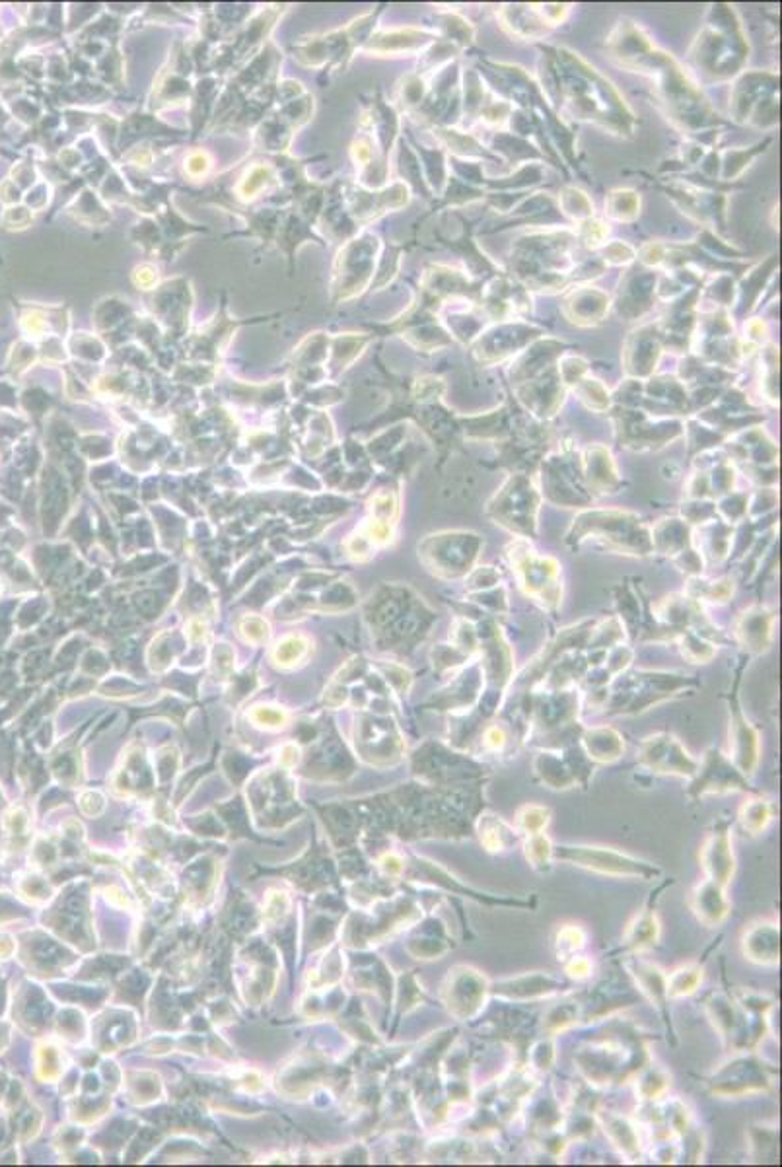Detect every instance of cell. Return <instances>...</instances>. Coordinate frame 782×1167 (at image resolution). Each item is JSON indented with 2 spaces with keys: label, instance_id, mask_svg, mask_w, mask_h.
<instances>
[{
  "label": "cell",
  "instance_id": "2e32d148",
  "mask_svg": "<svg viewBox=\"0 0 782 1167\" xmlns=\"http://www.w3.org/2000/svg\"><path fill=\"white\" fill-rule=\"evenodd\" d=\"M580 481H584L582 463L570 456L549 458L543 463V496L555 504L586 506L592 496L586 495Z\"/></svg>",
  "mask_w": 782,
  "mask_h": 1167
},
{
  "label": "cell",
  "instance_id": "ba28073f",
  "mask_svg": "<svg viewBox=\"0 0 782 1167\" xmlns=\"http://www.w3.org/2000/svg\"><path fill=\"white\" fill-rule=\"evenodd\" d=\"M541 493L524 473H512L487 504V516L518 539L537 537V514Z\"/></svg>",
  "mask_w": 782,
  "mask_h": 1167
},
{
  "label": "cell",
  "instance_id": "bcb514c9",
  "mask_svg": "<svg viewBox=\"0 0 782 1167\" xmlns=\"http://www.w3.org/2000/svg\"><path fill=\"white\" fill-rule=\"evenodd\" d=\"M607 234H609V228L605 222L596 220V218H588V220L580 222V230L576 236L586 248L598 249L604 246Z\"/></svg>",
  "mask_w": 782,
  "mask_h": 1167
},
{
  "label": "cell",
  "instance_id": "9c48e42d",
  "mask_svg": "<svg viewBox=\"0 0 782 1167\" xmlns=\"http://www.w3.org/2000/svg\"><path fill=\"white\" fill-rule=\"evenodd\" d=\"M730 113L738 123L769 129L779 123V76L746 72L738 78Z\"/></svg>",
  "mask_w": 782,
  "mask_h": 1167
},
{
  "label": "cell",
  "instance_id": "e575fe53",
  "mask_svg": "<svg viewBox=\"0 0 782 1167\" xmlns=\"http://www.w3.org/2000/svg\"><path fill=\"white\" fill-rule=\"evenodd\" d=\"M775 815H777L775 802L765 800V798H749L746 804L740 808L738 819H740V825L747 835L755 837V835H761L771 825Z\"/></svg>",
  "mask_w": 782,
  "mask_h": 1167
},
{
  "label": "cell",
  "instance_id": "ffe728a7",
  "mask_svg": "<svg viewBox=\"0 0 782 1167\" xmlns=\"http://www.w3.org/2000/svg\"><path fill=\"white\" fill-rule=\"evenodd\" d=\"M662 351H664V339L660 335L658 323L656 325H642L637 331L631 333V337L627 339L625 351H623L627 374L633 378L650 376L658 366Z\"/></svg>",
  "mask_w": 782,
  "mask_h": 1167
},
{
  "label": "cell",
  "instance_id": "d590c367",
  "mask_svg": "<svg viewBox=\"0 0 782 1167\" xmlns=\"http://www.w3.org/2000/svg\"><path fill=\"white\" fill-rule=\"evenodd\" d=\"M703 981V967L697 963H689L676 969L666 977V991L668 998H683L691 996Z\"/></svg>",
  "mask_w": 782,
  "mask_h": 1167
},
{
  "label": "cell",
  "instance_id": "8d00e7d4",
  "mask_svg": "<svg viewBox=\"0 0 782 1167\" xmlns=\"http://www.w3.org/2000/svg\"><path fill=\"white\" fill-rule=\"evenodd\" d=\"M605 213L617 222H633L640 213V197L631 189H615L605 201Z\"/></svg>",
  "mask_w": 782,
  "mask_h": 1167
},
{
  "label": "cell",
  "instance_id": "7402d4cb",
  "mask_svg": "<svg viewBox=\"0 0 782 1167\" xmlns=\"http://www.w3.org/2000/svg\"><path fill=\"white\" fill-rule=\"evenodd\" d=\"M582 477L590 496L613 495L621 487V477L611 452L602 444H590L582 458Z\"/></svg>",
  "mask_w": 782,
  "mask_h": 1167
},
{
  "label": "cell",
  "instance_id": "f546056e",
  "mask_svg": "<svg viewBox=\"0 0 782 1167\" xmlns=\"http://www.w3.org/2000/svg\"><path fill=\"white\" fill-rule=\"evenodd\" d=\"M637 288L631 283V279L627 277L625 284L621 286V300H619V310L621 316L627 318H637L642 316L646 310H650L652 300H654V290H656V275L650 271H639V283Z\"/></svg>",
  "mask_w": 782,
  "mask_h": 1167
},
{
  "label": "cell",
  "instance_id": "e0dca14e",
  "mask_svg": "<svg viewBox=\"0 0 782 1167\" xmlns=\"http://www.w3.org/2000/svg\"><path fill=\"white\" fill-rule=\"evenodd\" d=\"M516 388V395L518 401L526 407V411H530L534 417L547 421L551 419L559 407L563 405L565 399V384L561 380L559 368L551 366L545 372L537 374L534 378L514 386Z\"/></svg>",
  "mask_w": 782,
  "mask_h": 1167
},
{
  "label": "cell",
  "instance_id": "f907efd6",
  "mask_svg": "<svg viewBox=\"0 0 782 1167\" xmlns=\"http://www.w3.org/2000/svg\"><path fill=\"white\" fill-rule=\"evenodd\" d=\"M635 249L623 242H613L604 248V261L607 265H629L635 261Z\"/></svg>",
  "mask_w": 782,
  "mask_h": 1167
},
{
  "label": "cell",
  "instance_id": "ac0fdd59",
  "mask_svg": "<svg viewBox=\"0 0 782 1167\" xmlns=\"http://www.w3.org/2000/svg\"><path fill=\"white\" fill-rule=\"evenodd\" d=\"M738 681H736L734 691H732L734 695L730 697V755L728 757L738 767V771L747 777V775H753V771L759 763V734L749 724V720L742 710V705L738 701V695H736Z\"/></svg>",
  "mask_w": 782,
  "mask_h": 1167
},
{
  "label": "cell",
  "instance_id": "44dd1931",
  "mask_svg": "<svg viewBox=\"0 0 782 1167\" xmlns=\"http://www.w3.org/2000/svg\"><path fill=\"white\" fill-rule=\"evenodd\" d=\"M701 866L705 870L707 880L722 887L730 884L736 870V858L732 850L730 829L726 823L716 825V829L707 837L701 849Z\"/></svg>",
  "mask_w": 782,
  "mask_h": 1167
},
{
  "label": "cell",
  "instance_id": "52a82bcc",
  "mask_svg": "<svg viewBox=\"0 0 782 1167\" xmlns=\"http://www.w3.org/2000/svg\"><path fill=\"white\" fill-rule=\"evenodd\" d=\"M483 545L473 531H438L419 543V561L440 580H460L475 568Z\"/></svg>",
  "mask_w": 782,
  "mask_h": 1167
},
{
  "label": "cell",
  "instance_id": "f5cc1de1",
  "mask_svg": "<svg viewBox=\"0 0 782 1167\" xmlns=\"http://www.w3.org/2000/svg\"><path fill=\"white\" fill-rule=\"evenodd\" d=\"M565 971L567 975L576 979V981H584L592 975V963L588 957L584 955H572L565 961Z\"/></svg>",
  "mask_w": 782,
  "mask_h": 1167
},
{
  "label": "cell",
  "instance_id": "484cf974",
  "mask_svg": "<svg viewBox=\"0 0 782 1167\" xmlns=\"http://www.w3.org/2000/svg\"><path fill=\"white\" fill-rule=\"evenodd\" d=\"M773 621H775V613L767 611L765 607H759V605L742 613L738 627H736V635H738L740 644L746 648L749 654H761L771 646Z\"/></svg>",
  "mask_w": 782,
  "mask_h": 1167
},
{
  "label": "cell",
  "instance_id": "9f6ffc18",
  "mask_svg": "<svg viewBox=\"0 0 782 1167\" xmlns=\"http://www.w3.org/2000/svg\"><path fill=\"white\" fill-rule=\"evenodd\" d=\"M746 335L751 345H763L767 339V325L761 319H751L746 323Z\"/></svg>",
  "mask_w": 782,
  "mask_h": 1167
},
{
  "label": "cell",
  "instance_id": "74e56055",
  "mask_svg": "<svg viewBox=\"0 0 782 1167\" xmlns=\"http://www.w3.org/2000/svg\"><path fill=\"white\" fill-rule=\"evenodd\" d=\"M561 987H563V985H561L559 981L551 979V977L528 975V977H520V979H516V981H510V983H506L504 987H500V991H497V994H504V996L512 998L516 992L522 991V989H530L528 998L532 1000V998H537V996H549V994H553V992H559L561 991Z\"/></svg>",
  "mask_w": 782,
  "mask_h": 1167
},
{
  "label": "cell",
  "instance_id": "816d5d0a",
  "mask_svg": "<svg viewBox=\"0 0 782 1167\" xmlns=\"http://www.w3.org/2000/svg\"><path fill=\"white\" fill-rule=\"evenodd\" d=\"M251 716H253L255 722H259V724H263L267 728L285 726V722L288 720L285 710L275 707H257L253 710Z\"/></svg>",
  "mask_w": 782,
  "mask_h": 1167
},
{
  "label": "cell",
  "instance_id": "7a4b0ae2",
  "mask_svg": "<svg viewBox=\"0 0 782 1167\" xmlns=\"http://www.w3.org/2000/svg\"><path fill=\"white\" fill-rule=\"evenodd\" d=\"M549 59L553 84L569 115L621 139L635 135L637 117L607 78L567 47L553 49Z\"/></svg>",
  "mask_w": 782,
  "mask_h": 1167
},
{
  "label": "cell",
  "instance_id": "3957f363",
  "mask_svg": "<svg viewBox=\"0 0 782 1167\" xmlns=\"http://www.w3.org/2000/svg\"><path fill=\"white\" fill-rule=\"evenodd\" d=\"M749 59V41L734 6L716 4L697 34L689 61L707 82H724L738 76Z\"/></svg>",
  "mask_w": 782,
  "mask_h": 1167
},
{
  "label": "cell",
  "instance_id": "d4e9b609",
  "mask_svg": "<svg viewBox=\"0 0 782 1167\" xmlns=\"http://www.w3.org/2000/svg\"><path fill=\"white\" fill-rule=\"evenodd\" d=\"M438 41L436 32L419 30V28H399L390 30L380 36L368 39L364 51L378 53V55H403V53H417L423 51L430 43Z\"/></svg>",
  "mask_w": 782,
  "mask_h": 1167
},
{
  "label": "cell",
  "instance_id": "83f0119b",
  "mask_svg": "<svg viewBox=\"0 0 782 1167\" xmlns=\"http://www.w3.org/2000/svg\"><path fill=\"white\" fill-rule=\"evenodd\" d=\"M572 769H574V761H567L561 753L543 751L535 759V775L541 778L543 784H547L549 788H555V790H567L580 780L578 773Z\"/></svg>",
  "mask_w": 782,
  "mask_h": 1167
},
{
  "label": "cell",
  "instance_id": "ee69618b",
  "mask_svg": "<svg viewBox=\"0 0 782 1167\" xmlns=\"http://www.w3.org/2000/svg\"><path fill=\"white\" fill-rule=\"evenodd\" d=\"M561 205H563L565 214H569L570 218H574L578 222L588 220L594 214L592 201L588 199V195L584 191H580L576 187L563 189V193H561Z\"/></svg>",
  "mask_w": 782,
  "mask_h": 1167
},
{
  "label": "cell",
  "instance_id": "c3c4849f",
  "mask_svg": "<svg viewBox=\"0 0 782 1167\" xmlns=\"http://www.w3.org/2000/svg\"><path fill=\"white\" fill-rule=\"evenodd\" d=\"M481 745L489 753H500L508 745V732L502 724H487L481 732Z\"/></svg>",
  "mask_w": 782,
  "mask_h": 1167
},
{
  "label": "cell",
  "instance_id": "4fadbf2b",
  "mask_svg": "<svg viewBox=\"0 0 782 1167\" xmlns=\"http://www.w3.org/2000/svg\"><path fill=\"white\" fill-rule=\"evenodd\" d=\"M749 780L738 771V767L720 749H709L703 763H699L697 773L691 777L687 794L693 800H701L709 794H730L747 792Z\"/></svg>",
  "mask_w": 782,
  "mask_h": 1167
},
{
  "label": "cell",
  "instance_id": "f6af8a7d",
  "mask_svg": "<svg viewBox=\"0 0 782 1167\" xmlns=\"http://www.w3.org/2000/svg\"><path fill=\"white\" fill-rule=\"evenodd\" d=\"M308 650V642L300 637H288L279 642V646L273 652V660L283 666V668H290L294 664H298V660L306 654Z\"/></svg>",
  "mask_w": 782,
  "mask_h": 1167
},
{
  "label": "cell",
  "instance_id": "681fc988",
  "mask_svg": "<svg viewBox=\"0 0 782 1167\" xmlns=\"http://www.w3.org/2000/svg\"><path fill=\"white\" fill-rule=\"evenodd\" d=\"M734 594V582L730 578H720L716 582H709L705 592H699V596H695L693 600H709L714 603L728 602V598Z\"/></svg>",
  "mask_w": 782,
  "mask_h": 1167
},
{
  "label": "cell",
  "instance_id": "60d3db41",
  "mask_svg": "<svg viewBox=\"0 0 782 1167\" xmlns=\"http://www.w3.org/2000/svg\"><path fill=\"white\" fill-rule=\"evenodd\" d=\"M574 391L580 395V399H582V401H584V403H586L590 409H594V411H598V413H604V411L609 409V405H611L609 391H607V389L604 388V384H602L600 380H596V378H588V376H584V378H582V380H580V382L574 386Z\"/></svg>",
  "mask_w": 782,
  "mask_h": 1167
},
{
  "label": "cell",
  "instance_id": "f35d334b",
  "mask_svg": "<svg viewBox=\"0 0 782 1167\" xmlns=\"http://www.w3.org/2000/svg\"><path fill=\"white\" fill-rule=\"evenodd\" d=\"M553 843L545 833H537V835H528L526 843H524V852L528 862L532 864V868L545 872L551 868V860H553Z\"/></svg>",
  "mask_w": 782,
  "mask_h": 1167
},
{
  "label": "cell",
  "instance_id": "5b68a950",
  "mask_svg": "<svg viewBox=\"0 0 782 1167\" xmlns=\"http://www.w3.org/2000/svg\"><path fill=\"white\" fill-rule=\"evenodd\" d=\"M586 541L629 557H648L654 553L650 528L639 514L627 510H584L578 514L567 533V543L572 549H578Z\"/></svg>",
  "mask_w": 782,
  "mask_h": 1167
},
{
  "label": "cell",
  "instance_id": "8992f818",
  "mask_svg": "<svg viewBox=\"0 0 782 1167\" xmlns=\"http://www.w3.org/2000/svg\"><path fill=\"white\" fill-rule=\"evenodd\" d=\"M506 555L524 594L543 609L555 613L563 602L561 565L553 557L539 555L530 545V539L516 537L506 547Z\"/></svg>",
  "mask_w": 782,
  "mask_h": 1167
},
{
  "label": "cell",
  "instance_id": "7dc6e473",
  "mask_svg": "<svg viewBox=\"0 0 782 1167\" xmlns=\"http://www.w3.org/2000/svg\"><path fill=\"white\" fill-rule=\"evenodd\" d=\"M681 650L683 656H687L693 662H709L714 656V648L709 642H705L703 638L697 637L693 631H685L681 635Z\"/></svg>",
  "mask_w": 782,
  "mask_h": 1167
},
{
  "label": "cell",
  "instance_id": "d6986e66",
  "mask_svg": "<svg viewBox=\"0 0 782 1167\" xmlns=\"http://www.w3.org/2000/svg\"><path fill=\"white\" fill-rule=\"evenodd\" d=\"M763 1066L765 1064L751 1061V1059H742L734 1064H728L726 1068H722V1072L718 1076H714V1080L711 1082L712 1092L718 1096L726 1097L767 1092V1088L773 1082Z\"/></svg>",
  "mask_w": 782,
  "mask_h": 1167
},
{
  "label": "cell",
  "instance_id": "6f0895ef",
  "mask_svg": "<svg viewBox=\"0 0 782 1167\" xmlns=\"http://www.w3.org/2000/svg\"><path fill=\"white\" fill-rule=\"evenodd\" d=\"M257 621H259L257 617H248V619H244V623H242V633H244L246 638L251 640V642H261V640H265L267 635H269V629H259V631L255 629Z\"/></svg>",
  "mask_w": 782,
  "mask_h": 1167
},
{
  "label": "cell",
  "instance_id": "7bdbcfd3",
  "mask_svg": "<svg viewBox=\"0 0 782 1167\" xmlns=\"http://www.w3.org/2000/svg\"><path fill=\"white\" fill-rule=\"evenodd\" d=\"M549 821H551V810L545 806H537V804L522 806L516 815L518 831H522L526 835L543 833L545 827L549 825Z\"/></svg>",
  "mask_w": 782,
  "mask_h": 1167
},
{
  "label": "cell",
  "instance_id": "cb8c5ba5",
  "mask_svg": "<svg viewBox=\"0 0 782 1167\" xmlns=\"http://www.w3.org/2000/svg\"><path fill=\"white\" fill-rule=\"evenodd\" d=\"M611 300L609 296L598 288H574L563 304V314L570 323L580 327H594L604 321L609 312Z\"/></svg>",
  "mask_w": 782,
  "mask_h": 1167
},
{
  "label": "cell",
  "instance_id": "1f68e13d",
  "mask_svg": "<svg viewBox=\"0 0 782 1167\" xmlns=\"http://www.w3.org/2000/svg\"><path fill=\"white\" fill-rule=\"evenodd\" d=\"M652 535V549L666 555H681L685 547L691 543L689 526L681 520H662L656 528L650 530Z\"/></svg>",
  "mask_w": 782,
  "mask_h": 1167
},
{
  "label": "cell",
  "instance_id": "277c9868",
  "mask_svg": "<svg viewBox=\"0 0 782 1167\" xmlns=\"http://www.w3.org/2000/svg\"><path fill=\"white\" fill-rule=\"evenodd\" d=\"M576 242L578 236L567 228L545 230L520 238L512 246V265L526 283L524 286L541 292L561 290L569 281L570 273H576L572 261V248Z\"/></svg>",
  "mask_w": 782,
  "mask_h": 1167
},
{
  "label": "cell",
  "instance_id": "11a10c76",
  "mask_svg": "<svg viewBox=\"0 0 782 1167\" xmlns=\"http://www.w3.org/2000/svg\"><path fill=\"white\" fill-rule=\"evenodd\" d=\"M639 255L640 261H642L646 267H658L660 263H664V261H666V255H668V253H666V248H664L662 244L648 242V244H644V246H642Z\"/></svg>",
  "mask_w": 782,
  "mask_h": 1167
},
{
  "label": "cell",
  "instance_id": "6da1fadb",
  "mask_svg": "<svg viewBox=\"0 0 782 1167\" xmlns=\"http://www.w3.org/2000/svg\"><path fill=\"white\" fill-rule=\"evenodd\" d=\"M605 45L617 65L639 72L654 84L660 106L679 131L695 137L720 125L718 113L691 74L670 53L656 47L635 22L621 20Z\"/></svg>",
  "mask_w": 782,
  "mask_h": 1167
},
{
  "label": "cell",
  "instance_id": "5bb4252c",
  "mask_svg": "<svg viewBox=\"0 0 782 1167\" xmlns=\"http://www.w3.org/2000/svg\"><path fill=\"white\" fill-rule=\"evenodd\" d=\"M639 761L658 775L691 778L699 769V761L672 734L644 738L639 745Z\"/></svg>",
  "mask_w": 782,
  "mask_h": 1167
},
{
  "label": "cell",
  "instance_id": "f1b7e54d",
  "mask_svg": "<svg viewBox=\"0 0 782 1167\" xmlns=\"http://www.w3.org/2000/svg\"><path fill=\"white\" fill-rule=\"evenodd\" d=\"M582 749L590 761L596 763H613L621 757L625 743L613 728H592L582 734Z\"/></svg>",
  "mask_w": 782,
  "mask_h": 1167
},
{
  "label": "cell",
  "instance_id": "8fae6325",
  "mask_svg": "<svg viewBox=\"0 0 782 1167\" xmlns=\"http://www.w3.org/2000/svg\"><path fill=\"white\" fill-rule=\"evenodd\" d=\"M489 991L491 987L483 973L460 965L450 969L442 987V1000L452 1016L458 1020H471L483 1010Z\"/></svg>",
  "mask_w": 782,
  "mask_h": 1167
},
{
  "label": "cell",
  "instance_id": "4316f807",
  "mask_svg": "<svg viewBox=\"0 0 782 1167\" xmlns=\"http://www.w3.org/2000/svg\"><path fill=\"white\" fill-rule=\"evenodd\" d=\"M691 909L697 915V919L707 926L722 924L730 913V903L724 895V887L714 884L711 880L701 882L691 895Z\"/></svg>",
  "mask_w": 782,
  "mask_h": 1167
},
{
  "label": "cell",
  "instance_id": "d6a6232c",
  "mask_svg": "<svg viewBox=\"0 0 782 1167\" xmlns=\"http://www.w3.org/2000/svg\"><path fill=\"white\" fill-rule=\"evenodd\" d=\"M631 973L637 979L640 991L644 992V996L654 1002L658 1008H666V1000H668V991H666V975H662V971L656 965L644 963V961H633L631 963Z\"/></svg>",
  "mask_w": 782,
  "mask_h": 1167
},
{
  "label": "cell",
  "instance_id": "ab89813d",
  "mask_svg": "<svg viewBox=\"0 0 782 1167\" xmlns=\"http://www.w3.org/2000/svg\"><path fill=\"white\" fill-rule=\"evenodd\" d=\"M605 1132H609V1136L615 1142V1146H619L625 1154L639 1152V1136L635 1132V1127L629 1125L625 1119L607 1115Z\"/></svg>",
  "mask_w": 782,
  "mask_h": 1167
},
{
  "label": "cell",
  "instance_id": "603a6c76",
  "mask_svg": "<svg viewBox=\"0 0 782 1167\" xmlns=\"http://www.w3.org/2000/svg\"><path fill=\"white\" fill-rule=\"evenodd\" d=\"M779 926L771 920L749 924L742 938V950L749 961L765 967H775L781 961Z\"/></svg>",
  "mask_w": 782,
  "mask_h": 1167
},
{
  "label": "cell",
  "instance_id": "4dcf8cb0",
  "mask_svg": "<svg viewBox=\"0 0 782 1167\" xmlns=\"http://www.w3.org/2000/svg\"><path fill=\"white\" fill-rule=\"evenodd\" d=\"M477 833H479L481 845L491 854L504 852L518 841L516 831L495 814L479 815Z\"/></svg>",
  "mask_w": 782,
  "mask_h": 1167
},
{
  "label": "cell",
  "instance_id": "836d02e7",
  "mask_svg": "<svg viewBox=\"0 0 782 1167\" xmlns=\"http://www.w3.org/2000/svg\"><path fill=\"white\" fill-rule=\"evenodd\" d=\"M660 936V922L652 911H642L625 932V946L633 952H644L656 944Z\"/></svg>",
  "mask_w": 782,
  "mask_h": 1167
},
{
  "label": "cell",
  "instance_id": "9a60e30c",
  "mask_svg": "<svg viewBox=\"0 0 782 1167\" xmlns=\"http://www.w3.org/2000/svg\"><path fill=\"white\" fill-rule=\"evenodd\" d=\"M570 6L565 4H526V6H502L500 20L504 30L522 39H539L547 36L555 26L565 22Z\"/></svg>",
  "mask_w": 782,
  "mask_h": 1167
},
{
  "label": "cell",
  "instance_id": "db71d44e",
  "mask_svg": "<svg viewBox=\"0 0 782 1167\" xmlns=\"http://www.w3.org/2000/svg\"><path fill=\"white\" fill-rule=\"evenodd\" d=\"M666 1088H668V1080L660 1072H656V1070H650L648 1076H646V1080L640 1082V1092H642V1096L646 1097V1099H654V1097L660 1096Z\"/></svg>",
  "mask_w": 782,
  "mask_h": 1167
},
{
  "label": "cell",
  "instance_id": "7c38bea8",
  "mask_svg": "<svg viewBox=\"0 0 782 1167\" xmlns=\"http://www.w3.org/2000/svg\"><path fill=\"white\" fill-rule=\"evenodd\" d=\"M539 329L522 323L520 319L500 321L489 331L481 333L473 343V354L481 364H497L512 354L522 353L535 339H539Z\"/></svg>",
  "mask_w": 782,
  "mask_h": 1167
},
{
  "label": "cell",
  "instance_id": "30bf717a",
  "mask_svg": "<svg viewBox=\"0 0 782 1167\" xmlns=\"http://www.w3.org/2000/svg\"><path fill=\"white\" fill-rule=\"evenodd\" d=\"M553 858L570 862L578 868H584V870H590V872H596L602 876H611V878L652 880L654 876L660 874V870L650 866L648 862H642L629 854H623L619 850L605 849V847H586V845L553 847Z\"/></svg>",
  "mask_w": 782,
  "mask_h": 1167
},
{
  "label": "cell",
  "instance_id": "b9f144b4",
  "mask_svg": "<svg viewBox=\"0 0 782 1167\" xmlns=\"http://www.w3.org/2000/svg\"><path fill=\"white\" fill-rule=\"evenodd\" d=\"M586 944V932L578 924H565L559 928L555 938V950L559 961H567L572 955L578 954Z\"/></svg>",
  "mask_w": 782,
  "mask_h": 1167
}]
</instances>
